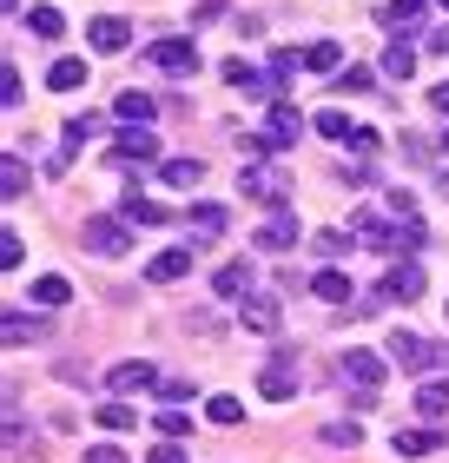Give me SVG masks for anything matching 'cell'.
Here are the masks:
<instances>
[{"label": "cell", "instance_id": "cell-1", "mask_svg": "<svg viewBox=\"0 0 449 463\" xmlns=\"http://www.w3.org/2000/svg\"><path fill=\"white\" fill-rule=\"evenodd\" d=\"M351 219H357V245H370V251H403V259H410V251L430 239L423 219H383V213H351Z\"/></svg>", "mask_w": 449, "mask_h": 463}, {"label": "cell", "instance_id": "cell-2", "mask_svg": "<svg viewBox=\"0 0 449 463\" xmlns=\"http://www.w3.org/2000/svg\"><path fill=\"white\" fill-rule=\"evenodd\" d=\"M80 239H87V251H99V259H119V251L133 245V225H126L119 213H93L87 225H80Z\"/></svg>", "mask_w": 449, "mask_h": 463}, {"label": "cell", "instance_id": "cell-3", "mask_svg": "<svg viewBox=\"0 0 449 463\" xmlns=\"http://www.w3.org/2000/svg\"><path fill=\"white\" fill-rule=\"evenodd\" d=\"M145 159H159V139H153V126H126V133L113 139V153H106V165H119V173H139Z\"/></svg>", "mask_w": 449, "mask_h": 463}, {"label": "cell", "instance_id": "cell-4", "mask_svg": "<svg viewBox=\"0 0 449 463\" xmlns=\"http://www.w3.org/2000/svg\"><path fill=\"white\" fill-rule=\"evenodd\" d=\"M423 265L416 259H390V271H383V298H403V305H416L423 298Z\"/></svg>", "mask_w": 449, "mask_h": 463}, {"label": "cell", "instance_id": "cell-5", "mask_svg": "<svg viewBox=\"0 0 449 463\" xmlns=\"http://www.w3.org/2000/svg\"><path fill=\"white\" fill-rule=\"evenodd\" d=\"M87 47L93 53H126V47H133V20H126V14H99L87 27Z\"/></svg>", "mask_w": 449, "mask_h": 463}, {"label": "cell", "instance_id": "cell-6", "mask_svg": "<svg viewBox=\"0 0 449 463\" xmlns=\"http://www.w3.org/2000/svg\"><path fill=\"white\" fill-rule=\"evenodd\" d=\"M145 60H153L159 73H199V47H192V40H153Z\"/></svg>", "mask_w": 449, "mask_h": 463}, {"label": "cell", "instance_id": "cell-7", "mask_svg": "<svg viewBox=\"0 0 449 463\" xmlns=\"http://www.w3.org/2000/svg\"><path fill=\"white\" fill-rule=\"evenodd\" d=\"M145 384H159V371L145 364V357H126V364L106 371V391H113V397H133V391H145Z\"/></svg>", "mask_w": 449, "mask_h": 463}, {"label": "cell", "instance_id": "cell-8", "mask_svg": "<svg viewBox=\"0 0 449 463\" xmlns=\"http://www.w3.org/2000/svg\"><path fill=\"white\" fill-rule=\"evenodd\" d=\"M239 325L251 331V338H271V331H277V298H265V291L239 298Z\"/></svg>", "mask_w": 449, "mask_h": 463}, {"label": "cell", "instance_id": "cell-9", "mask_svg": "<svg viewBox=\"0 0 449 463\" xmlns=\"http://www.w3.org/2000/svg\"><path fill=\"white\" fill-rule=\"evenodd\" d=\"M251 245H258V251H291V245H297V219L277 205V213H271L258 232H251Z\"/></svg>", "mask_w": 449, "mask_h": 463}, {"label": "cell", "instance_id": "cell-10", "mask_svg": "<svg viewBox=\"0 0 449 463\" xmlns=\"http://www.w3.org/2000/svg\"><path fill=\"white\" fill-rule=\"evenodd\" d=\"M265 139H271V153H285V146H297V107H291V99H271Z\"/></svg>", "mask_w": 449, "mask_h": 463}, {"label": "cell", "instance_id": "cell-11", "mask_svg": "<svg viewBox=\"0 0 449 463\" xmlns=\"http://www.w3.org/2000/svg\"><path fill=\"white\" fill-rule=\"evenodd\" d=\"M119 219H126V225H133V232H145V225H165V219H173V213H165V205H153V199H145V193H139V185H133V193H126V199H119Z\"/></svg>", "mask_w": 449, "mask_h": 463}, {"label": "cell", "instance_id": "cell-12", "mask_svg": "<svg viewBox=\"0 0 449 463\" xmlns=\"http://www.w3.org/2000/svg\"><path fill=\"white\" fill-rule=\"evenodd\" d=\"M449 444V430H430V424H416V430H397L390 437V450L397 457H430V450H443Z\"/></svg>", "mask_w": 449, "mask_h": 463}, {"label": "cell", "instance_id": "cell-13", "mask_svg": "<svg viewBox=\"0 0 449 463\" xmlns=\"http://www.w3.org/2000/svg\"><path fill=\"white\" fill-rule=\"evenodd\" d=\"M423 14H430V0H390V7H377V27L383 33H410Z\"/></svg>", "mask_w": 449, "mask_h": 463}, {"label": "cell", "instance_id": "cell-14", "mask_svg": "<svg viewBox=\"0 0 449 463\" xmlns=\"http://www.w3.org/2000/svg\"><path fill=\"white\" fill-rule=\"evenodd\" d=\"M311 291H317V298H324V305H351V271H337V265H317L311 271Z\"/></svg>", "mask_w": 449, "mask_h": 463}, {"label": "cell", "instance_id": "cell-15", "mask_svg": "<svg viewBox=\"0 0 449 463\" xmlns=\"http://www.w3.org/2000/svg\"><path fill=\"white\" fill-rule=\"evenodd\" d=\"M390 357H397L403 371H423V364H436V351L423 345L416 331H390Z\"/></svg>", "mask_w": 449, "mask_h": 463}, {"label": "cell", "instance_id": "cell-16", "mask_svg": "<svg viewBox=\"0 0 449 463\" xmlns=\"http://www.w3.org/2000/svg\"><path fill=\"white\" fill-rule=\"evenodd\" d=\"M185 271H192V245H173V251H159V259L145 265V279L153 285H179Z\"/></svg>", "mask_w": 449, "mask_h": 463}, {"label": "cell", "instance_id": "cell-17", "mask_svg": "<svg viewBox=\"0 0 449 463\" xmlns=\"http://www.w3.org/2000/svg\"><path fill=\"white\" fill-rule=\"evenodd\" d=\"M205 165L199 159H159V185H173V193H199Z\"/></svg>", "mask_w": 449, "mask_h": 463}, {"label": "cell", "instance_id": "cell-18", "mask_svg": "<svg viewBox=\"0 0 449 463\" xmlns=\"http://www.w3.org/2000/svg\"><path fill=\"white\" fill-rule=\"evenodd\" d=\"M258 391L271 397V404H291V397H297V377H291V364H285V357L258 371Z\"/></svg>", "mask_w": 449, "mask_h": 463}, {"label": "cell", "instance_id": "cell-19", "mask_svg": "<svg viewBox=\"0 0 449 463\" xmlns=\"http://www.w3.org/2000/svg\"><path fill=\"white\" fill-rule=\"evenodd\" d=\"M344 377H357L363 391L383 384V351H344Z\"/></svg>", "mask_w": 449, "mask_h": 463}, {"label": "cell", "instance_id": "cell-20", "mask_svg": "<svg viewBox=\"0 0 449 463\" xmlns=\"http://www.w3.org/2000/svg\"><path fill=\"white\" fill-rule=\"evenodd\" d=\"M377 60H383V80H416V47L410 40H390Z\"/></svg>", "mask_w": 449, "mask_h": 463}, {"label": "cell", "instance_id": "cell-21", "mask_svg": "<svg viewBox=\"0 0 449 463\" xmlns=\"http://www.w3.org/2000/svg\"><path fill=\"white\" fill-rule=\"evenodd\" d=\"M113 113H119L126 126H153V113H159V107H153V93H139V87H126V93L113 99Z\"/></svg>", "mask_w": 449, "mask_h": 463}, {"label": "cell", "instance_id": "cell-22", "mask_svg": "<svg viewBox=\"0 0 449 463\" xmlns=\"http://www.w3.org/2000/svg\"><path fill=\"white\" fill-rule=\"evenodd\" d=\"M87 87V60H53L47 67V93H80Z\"/></svg>", "mask_w": 449, "mask_h": 463}, {"label": "cell", "instance_id": "cell-23", "mask_svg": "<svg viewBox=\"0 0 449 463\" xmlns=\"http://www.w3.org/2000/svg\"><path fill=\"white\" fill-rule=\"evenodd\" d=\"M304 67L337 80V73H344V47H337V40H311V47H304Z\"/></svg>", "mask_w": 449, "mask_h": 463}, {"label": "cell", "instance_id": "cell-24", "mask_svg": "<svg viewBox=\"0 0 449 463\" xmlns=\"http://www.w3.org/2000/svg\"><path fill=\"white\" fill-rule=\"evenodd\" d=\"M211 291H219V298H251V265L239 259V265L211 271Z\"/></svg>", "mask_w": 449, "mask_h": 463}, {"label": "cell", "instance_id": "cell-25", "mask_svg": "<svg viewBox=\"0 0 449 463\" xmlns=\"http://www.w3.org/2000/svg\"><path fill=\"white\" fill-rule=\"evenodd\" d=\"M7 345H27V338H47V318L40 311H7V331H0Z\"/></svg>", "mask_w": 449, "mask_h": 463}, {"label": "cell", "instance_id": "cell-26", "mask_svg": "<svg viewBox=\"0 0 449 463\" xmlns=\"http://www.w3.org/2000/svg\"><path fill=\"white\" fill-rule=\"evenodd\" d=\"M67 298H73V285L60 279V271H47V279H33V305H40V311H60Z\"/></svg>", "mask_w": 449, "mask_h": 463}, {"label": "cell", "instance_id": "cell-27", "mask_svg": "<svg viewBox=\"0 0 449 463\" xmlns=\"http://www.w3.org/2000/svg\"><path fill=\"white\" fill-rule=\"evenodd\" d=\"M239 193H245V199H277V193H285V179H277V173H258V165H245V173H239Z\"/></svg>", "mask_w": 449, "mask_h": 463}, {"label": "cell", "instance_id": "cell-28", "mask_svg": "<svg viewBox=\"0 0 449 463\" xmlns=\"http://www.w3.org/2000/svg\"><path fill=\"white\" fill-rule=\"evenodd\" d=\"M225 87H239V93H265V87H271V73H258L251 60H231V67H225Z\"/></svg>", "mask_w": 449, "mask_h": 463}, {"label": "cell", "instance_id": "cell-29", "mask_svg": "<svg viewBox=\"0 0 449 463\" xmlns=\"http://www.w3.org/2000/svg\"><path fill=\"white\" fill-rule=\"evenodd\" d=\"M185 219H199V239H192V245H205V239H219V232H225V205H211V199H199V205H192Z\"/></svg>", "mask_w": 449, "mask_h": 463}, {"label": "cell", "instance_id": "cell-30", "mask_svg": "<svg viewBox=\"0 0 449 463\" xmlns=\"http://www.w3.org/2000/svg\"><path fill=\"white\" fill-rule=\"evenodd\" d=\"M416 411H423V417H443V411H449V377H430V384H416Z\"/></svg>", "mask_w": 449, "mask_h": 463}, {"label": "cell", "instance_id": "cell-31", "mask_svg": "<svg viewBox=\"0 0 449 463\" xmlns=\"http://www.w3.org/2000/svg\"><path fill=\"white\" fill-rule=\"evenodd\" d=\"M27 27H33V40H60V33H67V14H60V7H33Z\"/></svg>", "mask_w": 449, "mask_h": 463}, {"label": "cell", "instance_id": "cell-32", "mask_svg": "<svg viewBox=\"0 0 449 463\" xmlns=\"http://www.w3.org/2000/svg\"><path fill=\"white\" fill-rule=\"evenodd\" d=\"M205 417H211V424H239V417H245V404H239L231 391H219V397H205Z\"/></svg>", "mask_w": 449, "mask_h": 463}, {"label": "cell", "instance_id": "cell-33", "mask_svg": "<svg viewBox=\"0 0 449 463\" xmlns=\"http://www.w3.org/2000/svg\"><path fill=\"white\" fill-rule=\"evenodd\" d=\"M0 165H7V173H0V193H7V199H20V193H27V165H20V153H7Z\"/></svg>", "mask_w": 449, "mask_h": 463}, {"label": "cell", "instance_id": "cell-34", "mask_svg": "<svg viewBox=\"0 0 449 463\" xmlns=\"http://www.w3.org/2000/svg\"><path fill=\"white\" fill-rule=\"evenodd\" d=\"M20 99H27L20 73H14V67H0V107H7V113H20Z\"/></svg>", "mask_w": 449, "mask_h": 463}, {"label": "cell", "instance_id": "cell-35", "mask_svg": "<svg viewBox=\"0 0 449 463\" xmlns=\"http://www.w3.org/2000/svg\"><path fill=\"white\" fill-rule=\"evenodd\" d=\"M297 60H304L297 47H277V53H271V87H285V80L297 73Z\"/></svg>", "mask_w": 449, "mask_h": 463}, {"label": "cell", "instance_id": "cell-36", "mask_svg": "<svg viewBox=\"0 0 449 463\" xmlns=\"http://www.w3.org/2000/svg\"><path fill=\"white\" fill-rule=\"evenodd\" d=\"M317 133H324V139H344V146H351V133H357V126H351V113H317Z\"/></svg>", "mask_w": 449, "mask_h": 463}, {"label": "cell", "instance_id": "cell-37", "mask_svg": "<svg viewBox=\"0 0 449 463\" xmlns=\"http://www.w3.org/2000/svg\"><path fill=\"white\" fill-rule=\"evenodd\" d=\"M324 444H331V450H357L363 430H357V424H324Z\"/></svg>", "mask_w": 449, "mask_h": 463}, {"label": "cell", "instance_id": "cell-38", "mask_svg": "<svg viewBox=\"0 0 449 463\" xmlns=\"http://www.w3.org/2000/svg\"><path fill=\"white\" fill-rule=\"evenodd\" d=\"M0 265H7V271L27 265V245H20V232H0Z\"/></svg>", "mask_w": 449, "mask_h": 463}, {"label": "cell", "instance_id": "cell-39", "mask_svg": "<svg viewBox=\"0 0 449 463\" xmlns=\"http://www.w3.org/2000/svg\"><path fill=\"white\" fill-rule=\"evenodd\" d=\"M153 430H165V444H179V437H185L192 424H185V417H179V404H165V411H159V424H153Z\"/></svg>", "mask_w": 449, "mask_h": 463}, {"label": "cell", "instance_id": "cell-40", "mask_svg": "<svg viewBox=\"0 0 449 463\" xmlns=\"http://www.w3.org/2000/svg\"><path fill=\"white\" fill-rule=\"evenodd\" d=\"M357 245V232H317V251H324V259H337V251H351Z\"/></svg>", "mask_w": 449, "mask_h": 463}, {"label": "cell", "instance_id": "cell-41", "mask_svg": "<svg viewBox=\"0 0 449 463\" xmlns=\"http://www.w3.org/2000/svg\"><path fill=\"white\" fill-rule=\"evenodd\" d=\"M153 391L165 397V404H185V397H192V377H159Z\"/></svg>", "mask_w": 449, "mask_h": 463}, {"label": "cell", "instance_id": "cell-42", "mask_svg": "<svg viewBox=\"0 0 449 463\" xmlns=\"http://www.w3.org/2000/svg\"><path fill=\"white\" fill-rule=\"evenodd\" d=\"M99 430H133V411L126 404H99Z\"/></svg>", "mask_w": 449, "mask_h": 463}, {"label": "cell", "instance_id": "cell-43", "mask_svg": "<svg viewBox=\"0 0 449 463\" xmlns=\"http://www.w3.org/2000/svg\"><path fill=\"white\" fill-rule=\"evenodd\" d=\"M231 0H192V20H225Z\"/></svg>", "mask_w": 449, "mask_h": 463}, {"label": "cell", "instance_id": "cell-44", "mask_svg": "<svg viewBox=\"0 0 449 463\" xmlns=\"http://www.w3.org/2000/svg\"><path fill=\"white\" fill-rule=\"evenodd\" d=\"M351 153H357V159L377 153V133H370V126H357V133H351Z\"/></svg>", "mask_w": 449, "mask_h": 463}, {"label": "cell", "instance_id": "cell-45", "mask_svg": "<svg viewBox=\"0 0 449 463\" xmlns=\"http://www.w3.org/2000/svg\"><path fill=\"white\" fill-rule=\"evenodd\" d=\"M370 80H377V73H363V67H351V73H337V87H351V93H370Z\"/></svg>", "mask_w": 449, "mask_h": 463}, {"label": "cell", "instance_id": "cell-46", "mask_svg": "<svg viewBox=\"0 0 449 463\" xmlns=\"http://www.w3.org/2000/svg\"><path fill=\"white\" fill-rule=\"evenodd\" d=\"M87 463H126L119 444H87Z\"/></svg>", "mask_w": 449, "mask_h": 463}, {"label": "cell", "instance_id": "cell-47", "mask_svg": "<svg viewBox=\"0 0 449 463\" xmlns=\"http://www.w3.org/2000/svg\"><path fill=\"white\" fill-rule=\"evenodd\" d=\"M145 463H185V450H179V444H153V450H145Z\"/></svg>", "mask_w": 449, "mask_h": 463}, {"label": "cell", "instance_id": "cell-48", "mask_svg": "<svg viewBox=\"0 0 449 463\" xmlns=\"http://www.w3.org/2000/svg\"><path fill=\"white\" fill-rule=\"evenodd\" d=\"M344 179H351V185H370V179H377V165H370V159H357V165H344Z\"/></svg>", "mask_w": 449, "mask_h": 463}, {"label": "cell", "instance_id": "cell-49", "mask_svg": "<svg viewBox=\"0 0 449 463\" xmlns=\"http://www.w3.org/2000/svg\"><path fill=\"white\" fill-rule=\"evenodd\" d=\"M430 107H436V113L449 119V80H436V87H430Z\"/></svg>", "mask_w": 449, "mask_h": 463}, {"label": "cell", "instance_id": "cell-50", "mask_svg": "<svg viewBox=\"0 0 449 463\" xmlns=\"http://www.w3.org/2000/svg\"><path fill=\"white\" fill-rule=\"evenodd\" d=\"M436 193H443V199H449V173H436Z\"/></svg>", "mask_w": 449, "mask_h": 463}, {"label": "cell", "instance_id": "cell-51", "mask_svg": "<svg viewBox=\"0 0 449 463\" xmlns=\"http://www.w3.org/2000/svg\"><path fill=\"white\" fill-rule=\"evenodd\" d=\"M443 153H449V133H443Z\"/></svg>", "mask_w": 449, "mask_h": 463}, {"label": "cell", "instance_id": "cell-52", "mask_svg": "<svg viewBox=\"0 0 449 463\" xmlns=\"http://www.w3.org/2000/svg\"><path fill=\"white\" fill-rule=\"evenodd\" d=\"M443 7H449V0H443Z\"/></svg>", "mask_w": 449, "mask_h": 463}, {"label": "cell", "instance_id": "cell-53", "mask_svg": "<svg viewBox=\"0 0 449 463\" xmlns=\"http://www.w3.org/2000/svg\"><path fill=\"white\" fill-rule=\"evenodd\" d=\"M443 357H449V351H443Z\"/></svg>", "mask_w": 449, "mask_h": 463}]
</instances>
